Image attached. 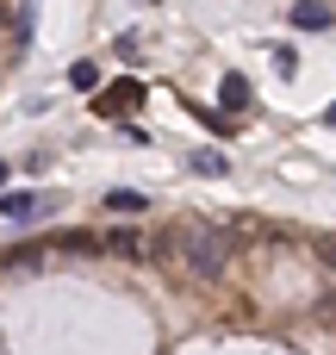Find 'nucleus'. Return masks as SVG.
Returning a JSON list of instances; mask_svg holds the SVG:
<instances>
[{
  "label": "nucleus",
  "mask_w": 336,
  "mask_h": 355,
  "mask_svg": "<svg viewBox=\"0 0 336 355\" xmlns=\"http://www.w3.org/2000/svg\"><path fill=\"white\" fill-rule=\"evenodd\" d=\"M0 181H6V162H0Z\"/></svg>",
  "instance_id": "obj_13"
},
{
  "label": "nucleus",
  "mask_w": 336,
  "mask_h": 355,
  "mask_svg": "<svg viewBox=\"0 0 336 355\" xmlns=\"http://www.w3.org/2000/svg\"><path fill=\"white\" fill-rule=\"evenodd\" d=\"M69 87L94 94V87H100V69H94V62H75V69H69Z\"/></svg>",
  "instance_id": "obj_10"
},
{
  "label": "nucleus",
  "mask_w": 336,
  "mask_h": 355,
  "mask_svg": "<svg viewBox=\"0 0 336 355\" xmlns=\"http://www.w3.org/2000/svg\"><path fill=\"white\" fill-rule=\"evenodd\" d=\"M100 243H106L112 256H125V262H137V256H143V237H137V231H112V237H100Z\"/></svg>",
  "instance_id": "obj_8"
},
{
  "label": "nucleus",
  "mask_w": 336,
  "mask_h": 355,
  "mask_svg": "<svg viewBox=\"0 0 336 355\" xmlns=\"http://www.w3.org/2000/svg\"><path fill=\"white\" fill-rule=\"evenodd\" d=\"M62 200L56 193H37V187H12V193H0V218L6 225H37V218H50Z\"/></svg>",
  "instance_id": "obj_2"
},
{
  "label": "nucleus",
  "mask_w": 336,
  "mask_h": 355,
  "mask_svg": "<svg viewBox=\"0 0 336 355\" xmlns=\"http://www.w3.org/2000/svg\"><path fill=\"white\" fill-rule=\"evenodd\" d=\"M106 212L112 218H137V212H150V193L143 187H112L106 193Z\"/></svg>",
  "instance_id": "obj_6"
},
{
  "label": "nucleus",
  "mask_w": 336,
  "mask_h": 355,
  "mask_svg": "<svg viewBox=\"0 0 336 355\" xmlns=\"http://www.w3.org/2000/svg\"><path fill=\"white\" fill-rule=\"evenodd\" d=\"M218 106H224V112H249V75H243V69H224V81H218Z\"/></svg>",
  "instance_id": "obj_5"
},
{
  "label": "nucleus",
  "mask_w": 336,
  "mask_h": 355,
  "mask_svg": "<svg viewBox=\"0 0 336 355\" xmlns=\"http://www.w3.org/2000/svg\"><path fill=\"white\" fill-rule=\"evenodd\" d=\"M150 6H156V0H150Z\"/></svg>",
  "instance_id": "obj_15"
},
{
  "label": "nucleus",
  "mask_w": 336,
  "mask_h": 355,
  "mask_svg": "<svg viewBox=\"0 0 336 355\" xmlns=\"http://www.w3.org/2000/svg\"><path fill=\"white\" fill-rule=\"evenodd\" d=\"M268 50H274V75L293 81V75H299V50H293V44H268Z\"/></svg>",
  "instance_id": "obj_9"
},
{
  "label": "nucleus",
  "mask_w": 336,
  "mask_h": 355,
  "mask_svg": "<svg viewBox=\"0 0 336 355\" xmlns=\"http://www.w3.org/2000/svg\"><path fill=\"white\" fill-rule=\"evenodd\" d=\"M318 262H324V268H336V237H330V243H318Z\"/></svg>",
  "instance_id": "obj_11"
},
{
  "label": "nucleus",
  "mask_w": 336,
  "mask_h": 355,
  "mask_svg": "<svg viewBox=\"0 0 336 355\" xmlns=\"http://www.w3.org/2000/svg\"><path fill=\"white\" fill-rule=\"evenodd\" d=\"M175 262L193 275V281H218L224 275V262H231V243H224V231L218 225H206V218H187V225H175Z\"/></svg>",
  "instance_id": "obj_1"
},
{
  "label": "nucleus",
  "mask_w": 336,
  "mask_h": 355,
  "mask_svg": "<svg viewBox=\"0 0 336 355\" xmlns=\"http://www.w3.org/2000/svg\"><path fill=\"white\" fill-rule=\"evenodd\" d=\"M324 125H330V131H336V106H330V112H324Z\"/></svg>",
  "instance_id": "obj_12"
},
{
  "label": "nucleus",
  "mask_w": 336,
  "mask_h": 355,
  "mask_svg": "<svg viewBox=\"0 0 336 355\" xmlns=\"http://www.w3.org/2000/svg\"><path fill=\"white\" fill-rule=\"evenodd\" d=\"M137 106H143V81H112V87H100V100H94L100 119H131Z\"/></svg>",
  "instance_id": "obj_3"
},
{
  "label": "nucleus",
  "mask_w": 336,
  "mask_h": 355,
  "mask_svg": "<svg viewBox=\"0 0 336 355\" xmlns=\"http://www.w3.org/2000/svg\"><path fill=\"white\" fill-rule=\"evenodd\" d=\"M187 162H193V175H212V181L231 175V156H218V150H200V156H187Z\"/></svg>",
  "instance_id": "obj_7"
},
{
  "label": "nucleus",
  "mask_w": 336,
  "mask_h": 355,
  "mask_svg": "<svg viewBox=\"0 0 336 355\" xmlns=\"http://www.w3.org/2000/svg\"><path fill=\"white\" fill-rule=\"evenodd\" d=\"M287 19H293L299 31H330V25H336V6H330V0H293Z\"/></svg>",
  "instance_id": "obj_4"
},
{
  "label": "nucleus",
  "mask_w": 336,
  "mask_h": 355,
  "mask_svg": "<svg viewBox=\"0 0 336 355\" xmlns=\"http://www.w3.org/2000/svg\"><path fill=\"white\" fill-rule=\"evenodd\" d=\"M25 6H37V0H25Z\"/></svg>",
  "instance_id": "obj_14"
}]
</instances>
